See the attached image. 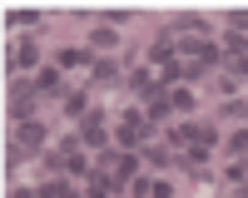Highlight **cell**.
<instances>
[{
    "instance_id": "8",
    "label": "cell",
    "mask_w": 248,
    "mask_h": 198,
    "mask_svg": "<svg viewBox=\"0 0 248 198\" xmlns=\"http://www.w3.org/2000/svg\"><path fill=\"white\" fill-rule=\"evenodd\" d=\"M90 45H94V50H114V45H119V35H114V25H99V30L90 35Z\"/></svg>"
},
{
    "instance_id": "18",
    "label": "cell",
    "mask_w": 248,
    "mask_h": 198,
    "mask_svg": "<svg viewBox=\"0 0 248 198\" xmlns=\"http://www.w3.org/2000/svg\"><path fill=\"white\" fill-rule=\"evenodd\" d=\"M243 198H248V193H243Z\"/></svg>"
},
{
    "instance_id": "1",
    "label": "cell",
    "mask_w": 248,
    "mask_h": 198,
    "mask_svg": "<svg viewBox=\"0 0 248 198\" xmlns=\"http://www.w3.org/2000/svg\"><path fill=\"white\" fill-rule=\"evenodd\" d=\"M105 124H99V114H85V119H79V144H85V149H99V154H105Z\"/></svg>"
},
{
    "instance_id": "17",
    "label": "cell",
    "mask_w": 248,
    "mask_h": 198,
    "mask_svg": "<svg viewBox=\"0 0 248 198\" xmlns=\"http://www.w3.org/2000/svg\"><path fill=\"white\" fill-rule=\"evenodd\" d=\"M10 198H40V193H30V188H20V193H10Z\"/></svg>"
},
{
    "instance_id": "2",
    "label": "cell",
    "mask_w": 248,
    "mask_h": 198,
    "mask_svg": "<svg viewBox=\"0 0 248 198\" xmlns=\"http://www.w3.org/2000/svg\"><path fill=\"white\" fill-rule=\"evenodd\" d=\"M144 134H149V119H144V114H124V119H119V144H124V149H134Z\"/></svg>"
},
{
    "instance_id": "5",
    "label": "cell",
    "mask_w": 248,
    "mask_h": 198,
    "mask_svg": "<svg viewBox=\"0 0 248 198\" xmlns=\"http://www.w3.org/2000/svg\"><path fill=\"white\" fill-rule=\"evenodd\" d=\"M129 94H159V74L154 70H134L129 74Z\"/></svg>"
},
{
    "instance_id": "12",
    "label": "cell",
    "mask_w": 248,
    "mask_h": 198,
    "mask_svg": "<svg viewBox=\"0 0 248 198\" xmlns=\"http://www.w3.org/2000/svg\"><path fill=\"white\" fill-rule=\"evenodd\" d=\"M25 158H30V149H20V144H10V149H5V169H20V164H25Z\"/></svg>"
},
{
    "instance_id": "15",
    "label": "cell",
    "mask_w": 248,
    "mask_h": 198,
    "mask_svg": "<svg viewBox=\"0 0 248 198\" xmlns=\"http://www.w3.org/2000/svg\"><path fill=\"white\" fill-rule=\"evenodd\" d=\"M65 114H79V119H85V94H79V89L65 94Z\"/></svg>"
},
{
    "instance_id": "10",
    "label": "cell",
    "mask_w": 248,
    "mask_h": 198,
    "mask_svg": "<svg viewBox=\"0 0 248 198\" xmlns=\"http://www.w3.org/2000/svg\"><path fill=\"white\" fill-rule=\"evenodd\" d=\"M75 65H94L85 50H60V70H75Z\"/></svg>"
},
{
    "instance_id": "4",
    "label": "cell",
    "mask_w": 248,
    "mask_h": 198,
    "mask_svg": "<svg viewBox=\"0 0 248 198\" xmlns=\"http://www.w3.org/2000/svg\"><path fill=\"white\" fill-rule=\"evenodd\" d=\"M35 89L45 99H60V94H65V79H60V70H40L35 74Z\"/></svg>"
},
{
    "instance_id": "11",
    "label": "cell",
    "mask_w": 248,
    "mask_h": 198,
    "mask_svg": "<svg viewBox=\"0 0 248 198\" xmlns=\"http://www.w3.org/2000/svg\"><path fill=\"white\" fill-rule=\"evenodd\" d=\"M169 109H179V114L194 109V94H189V89H169Z\"/></svg>"
},
{
    "instance_id": "6",
    "label": "cell",
    "mask_w": 248,
    "mask_h": 198,
    "mask_svg": "<svg viewBox=\"0 0 248 198\" xmlns=\"http://www.w3.org/2000/svg\"><path fill=\"white\" fill-rule=\"evenodd\" d=\"M15 65H20V70L40 65V45H35V40H20V50H15Z\"/></svg>"
},
{
    "instance_id": "9",
    "label": "cell",
    "mask_w": 248,
    "mask_h": 198,
    "mask_svg": "<svg viewBox=\"0 0 248 198\" xmlns=\"http://www.w3.org/2000/svg\"><path fill=\"white\" fill-rule=\"evenodd\" d=\"M65 173H75V178H85V173H94V164L85 154H65Z\"/></svg>"
},
{
    "instance_id": "7",
    "label": "cell",
    "mask_w": 248,
    "mask_h": 198,
    "mask_svg": "<svg viewBox=\"0 0 248 198\" xmlns=\"http://www.w3.org/2000/svg\"><path fill=\"white\" fill-rule=\"evenodd\" d=\"M90 74L99 79V85H109V79H119V65H114V59H94V65H90Z\"/></svg>"
},
{
    "instance_id": "14",
    "label": "cell",
    "mask_w": 248,
    "mask_h": 198,
    "mask_svg": "<svg viewBox=\"0 0 248 198\" xmlns=\"http://www.w3.org/2000/svg\"><path fill=\"white\" fill-rule=\"evenodd\" d=\"M144 164H154V169H169V149H144Z\"/></svg>"
},
{
    "instance_id": "3",
    "label": "cell",
    "mask_w": 248,
    "mask_h": 198,
    "mask_svg": "<svg viewBox=\"0 0 248 198\" xmlns=\"http://www.w3.org/2000/svg\"><path fill=\"white\" fill-rule=\"evenodd\" d=\"M15 144H20V149H30V154H35V149H45V124L25 119V124L15 129Z\"/></svg>"
},
{
    "instance_id": "13",
    "label": "cell",
    "mask_w": 248,
    "mask_h": 198,
    "mask_svg": "<svg viewBox=\"0 0 248 198\" xmlns=\"http://www.w3.org/2000/svg\"><path fill=\"white\" fill-rule=\"evenodd\" d=\"M218 114H223V119H248V104H243V99H229Z\"/></svg>"
},
{
    "instance_id": "16",
    "label": "cell",
    "mask_w": 248,
    "mask_h": 198,
    "mask_svg": "<svg viewBox=\"0 0 248 198\" xmlns=\"http://www.w3.org/2000/svg\"><path fill=\"white\" fill-rule=\"evenodd\" d=\"M229 178H233V184H248V164H243V158H233V164H229Z\"/></svg>"
}]
</instances>
